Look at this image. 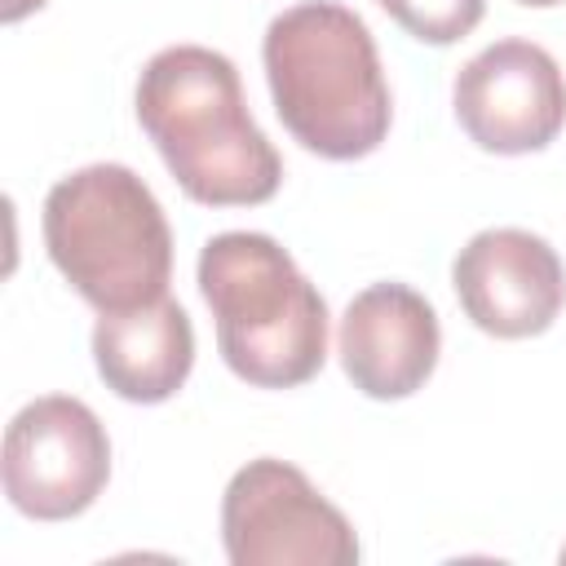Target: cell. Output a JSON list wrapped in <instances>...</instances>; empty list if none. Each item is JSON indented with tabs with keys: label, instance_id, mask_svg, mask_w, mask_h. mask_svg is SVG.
I'll return each instance as SVG.
<instances>
[{
	"label": "cell",
	"instance_id": "9",
	"mask_svg": "<svg viewBox=\"0 0 566 566\" xmlns=\"http://www.w3.org/2000/svg\"><path fill=\"white\" fill-rule=\"evenodd\" d=\"M340 367L367 398H411L438 367L442 332L433 305L407 283L363 287L340 318Z\"/></svg>",
	"mask_w": 566,
	"mask_h": 566
},
{
	"label": "cell",
	"instance_id": "6",
	"mask_svg": "<svg viewBox=\"0 0 566 566\" xmlns=\"http://www.w3.org/2000/svg\"><path fill=\"white\" fill-rule=\"evenodd\" d=\"M4 495L35 522L80 517L111 478L102 420L66 394L27 402L4 429Z\"/></svg>",
	"mask_w": 566,
	"mask_h": 566
},
{
	"label": "cell",
	"instance_id": "11",
	"mask_svg": "<svg viewBox=\"0 0 566 566\" xmlns=\"http://www.w3.org/2000/svg\"><path fill=\"white\" fill-rule=\"evenodd\" d=\"M376 4L420 44H455L486 13V0H376Z\"/></svg>",
	"mask_w": 566,
	"mask_h": 566
},
{
	"label": "cell",
	"instance_id": "2",
	"mask_svg": "<svg viewBox=\"0 0 566 566\" xmlns=\"http://www.w3.org/2000/svg\"><path fill=\"white\" fill-rule=\"evenodd\" d=\"M283 128L318 159H363L389 133V84L367 22L336 0L283 9L261 40Z\"/></svg>",
	"mask_w": 566,
	"mask_h": 566
},
{
	"label": "cell",
	"instance_id": "4",
	"mask_svg": "<svg viewBox=\"0 0 566 566\" xmlns=\"http://www.w3.org/2000/svg\"><path fill=\"white\" fill-rule=\"evenodd\" d=\"M44 248L97 314L168 296L172 230L150 186L124 164H88L49 190Z\"/></svg>",
	"mask_w": 566,
	"mask_h": 566
},
{
	"label": "cell",
	"instance_id": "5",
	"mask_svg": "<svg viewBox=\"0 0 566 566\" xmlns=\"http://www.w3.org/2000/svg\"><path fill=\"white\" fill-rule=\"evenodd\" d=\"M221 544L234 566H354L349 517L287 460H248L221 495Z\"/></svg>",
	"mask_w": 566,
	"mask_h": 566
},
{
	"label": "cell",
	"instance_id": "14",
	"mask_svg": "<svg viewBox=\"0 0 566 566\" xmlns=\"http://www.w3.org/2000/svg\"><path fill=\"white\" fill-rule=\"evenodd\" d=\"M562 562H566V548H562Z\"/></svg>",
	"mask_w": 566,
	"mask_h": 566
},
{
	"label": "cell",
	"instance_id": "12",
	"mask_svg": "<svg viewBox=\"0 0 566 566\" xmlns=\"http://www.w3.org/2000/svg\"><path fill=\"white\" fill-rule=\"evenodd\" d=\"M44 0H4V22H18V18H27L31 9H40Z\"/></svg>",
	"mask_w": 566,
	"mask_h": 566
},
{
	"label": "cell",
	"instance_id": "1",
	"mask_svg": "<svg viewBox=\"0 0 566 566\" xmlns=\"http://www.w3.org/2000/svg\"><path fill=\"white\" fill-rule=\"evenodd\" d=\"M137 119L195 203L252 208L279 195L283 159L248 115L226 53L203 44L159 49L137 80Z\"/></svg>",
	"mask_w": 566,
	"mask_h": 566
},
{
	"label": "cell",
	"instance_id": "8",
	"mask_svg": "<svg viewBox=\"0 0 566 566\" xmlns=\"http://www.w3.org/2000/svg\"><path fill=\"white\" fill-rule=\"evenodd\" d=\"M451 283L469 323L500 340L548 332L566 305L562 256L539 234L517 226L473 234L451 265Z\"/></svg>",
	"mask_w": 566,
	"mask_h": 566
},
{
	"label": "cell",
	"instance_id": "13",
	"mask_svg": "<svg viewBox=\"0 0 566 566\" xmlns=\"http://www.w3.org/2000/svg\"><path fill=\"white\" fill-rule=\"evenodd\" d=\"M517 4H526V9H553V4H562V0H517Z\"/></svg>",
	"mask_w": 566,
	"mask_h": 566
},
{
	"label": "cell",
	"instance_id": "3",
	"mask_svg": "<svg viewBox=\"0 0 566 566\" xmlns=\"http://www.w3.org/2000/svg\"><path fill=\"white\" fill-rule=\"evenodd\" d=\"M199 292L217 318V349L239 380L296 389L323 371L327 305L270 234H212L199 252Z\"/></svg>",
	"mask_w": 566,
	"mask_h": 566
},
{
	"label": "cell",
	"instance_id": "7",
	"mask_svg": "<svg viewBox=\"0 0 566 566\" xmlns=\"http://www.w3.org/2000/svg\"><path fill=\"white\" fill-rule=\"evenodd\" d=\"M451 102L473 146L491 155H531L566 124V75L535 40H495L460 66Z\"/></svg>",
	"mask_w": 566,
	"mask_h": 566
},
{
	"label": "cell",
	"instance_id": "10",
	"mask_svg": "<svg viewBox=\"0 0 566 566\" xmlns=\"http://www.w3.org/2000/svg\"><path fill=\"white\" fill-rule=\"evenodd\" d=\"M93 363L106 389L124 402H164L186 385L195 367L190 314L172 296L111 310L93 327Z\"/></svg>",
	"mask_w": 566,
	"mask_h": 566
}]
</instances>
